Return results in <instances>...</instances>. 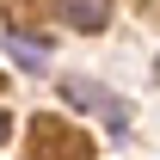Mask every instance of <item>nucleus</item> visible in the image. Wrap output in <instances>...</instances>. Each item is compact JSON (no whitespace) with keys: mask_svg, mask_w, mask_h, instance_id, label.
I'll return each mask as SVG.
<instances>
[{"mask_svg":"<svg viewBox=\"0 0 160 160\" xmlns=\"http://www.w3.org/2000/svg\"><path fill=\"white\" fill-rule=\"evenodd\" d=\"M62 105H80V111H99V117H105V123H117V129H123V111H129L123 99H111V92H105L99 80H62Z\"/></svg>","mask_w":160,"mask_h":160,"instance_id":"obj_1","label":"nucleus"},{"mask_svg":"<svg viewBox=\"0 0 160 160\" xmlns=\"http://www.w3.org/2000/svg\"><path fill=\"white\" fill-rule=\"evenodd\" d=\"M37 160H86V142L62 136L56 123H37Z\"/></svg>","mask_w":160,"mask_h":160,"instance_id":"obj_2","label":"nucleus"},{"mask_svg":"<svg viewBox=\"0 0 160 160\" xmlns=\"http://www.w3.org/2000/svg\"><path fill=\"white\" fill-rule=\"evenodd\" d=\"M62 19L74 25V31H105V19H111V0H62Z\"/></svg>","mask_w":160,"mask_h":160,"instance_id":"obj_3","label":"nucleus"},{"mask_svg":"<svg viewBox=\"0 0 160 160\" xmlns=\"http://www.w3.org/2000/svg\"><path fill=\"white\" fill-rule=\"evenodd\" d=\"M6 56L19 62V68H31V74H37L43 62H49V43H37V37H25V31H6Z\"/></svg>","mask_w":160,"mask_h":160,"instance_id":"obj_4","label":"nucleus"},{"mask_svg":"<svg viewBox=\"0 0 160 160\" xmlns=\"http://www.w3.org/2000/svg\"><path fill=\"white\" fill-rule=\"evenodd\" d=\"M6 136H12V117H6V111H0V142H6Z\"/></svg>","mask_w":160,"mask_h":160,"instance_id":"obj_5","label":"nucleus"},{"mask_svg":"<svg viewBox=\"0 0 160 160\" xmlns=\"http://www.w3.org/2000/svg\"><path fill=\"white\" fill-rule=\"evenodd\" d=\"M154 80H160V62H154Z\"/></svg>","mask_w":160,"mask_h":160,"instance_id":"obj_6","label":"nucleus"}]
</instances>
